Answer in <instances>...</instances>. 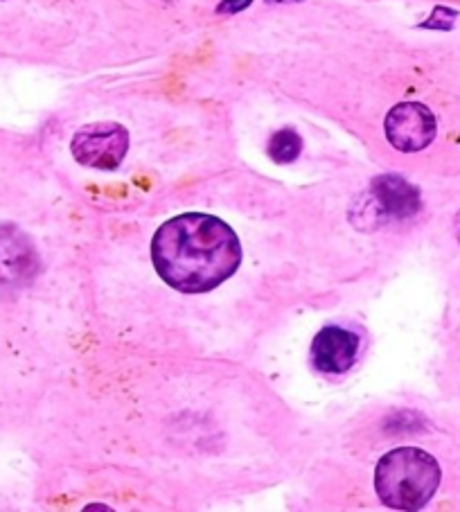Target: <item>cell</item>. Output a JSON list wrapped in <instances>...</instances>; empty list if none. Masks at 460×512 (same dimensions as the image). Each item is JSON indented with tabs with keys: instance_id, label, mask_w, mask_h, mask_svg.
<instances>
[{
	"instance_id": "1",
	"label": "cell",
	"mask_w": 460,
	"mask_h": 512,
	"mask_svg": "<svg viewBox=\"0 0 460 512\" xmlns=\"http://www.w3.org/2000/svg\"><path fill=\"white\" fill-rule=\"evenodd\" d=\"M152 260L167 285L183 294L217 289L242 262V244L233 228L219 217L185 213L158 228Z\"/></svg>"
},
{
	"instance_id": "2",
	"label": "cell",
	"mask_w": 460,
	"mask_h": 512,
	"mask_svg": "<svg viewBox=\"0 0 460 512\" xmlns=\"http://www.w3.org/2000/svg\"><path fill=\"white\" fill-rule=\"evenodd\" d=\"M440 465L418 447H397L379 458L375 492L386 508L420 510L440 485Z\"/></svg>"
},
{
	"instance_id": "3",
	"label": "cell",
	"mask_w": 460,
	"mask_h": 512,
	"mask_svg": "<svg viewBox=\"0 0 460 512\" xmlns=\"http://www.w3.org/2000/svg\"><path fill=\"white\" fill-rule=\"evenodd\" d=\"M420 190L409 183L404 176L382 174L370 185V194L366 201L357 206L359 219L355 224H364V228H377L384 222H397V219H409L420 210Z\"/></svg>"
},
{
	"instance_id": "4",
	"label": "cell",
	"mask_w": 460,
	"mask_h": 512,
	"mask_svg": "<svg viewBox=\"0 0 460 512\" xmlns=\"http://www.w3.org/2000/svg\"><path fill=\"white\" fill-rule=\"evenodd\" d=\"M70 152L86 167L118 170L129 152V131L118 122H95L77 131Z\"/></svg>"
},
{
	"instance_id": "5",
	"label": "cell",
	"mask_w": 460,
	"mask_h": 512,
	"mask_svg": "<svg viewBox=\"0 0 460 512\" xmlns=\"http://www.w3.org/2000/svg\"><path fill=\"white\" fill-rule=\"evenodd\" d=\"M386 138L395 149L404 154L422 152L436 138V116L420 102H402L388 111L386 122Z\"/></svg>"
},
{
	"instance_id": "6",
	"label": "cell",
	"mask_w": 460,
	"mask_h": 512,
	"mask_svg": "<svg viewBox=\"0 0 460 512\" xmlns=\"http://www.w3.org/2000/svg\"><path fill=\"white\" fill-rule=\"evenodd\" d=\"M39 267V255L28 237L12 226H0V287L28 285Z\"/></svg>"
},
{
	"instance_id": "7",
	"label": "cell",
	"mask_w": 460,
	"mask_h": 512,
	"mask_svg": "<svg viewBox=\"0 0 460 512\" xmlns=\"http://www.w3.org/2000/svg\"><path fill=\"white\" fill-rule=\"evenodd\" d=\"M359 339L355 332L330 325L316 334L312 343L314 366L327 375H343L357 364Z\"/></svg>"
},
{
	"instance_id": "8",
	"label": "cell",
	"mask_w": 460,
	"mask_h": 512,
	"mask_svg": "<svg viewBox=\"0 0 460 512\" xmlns=\"http://www.w3.org/2000/svg\"><path fill=\"white\" fill-rule=\"evenodd\" d=\"M303 152V138L294 129H280L269 140V156L276 163H294Z\"/></svg>"
},
{
	"instance_id": "9",
	"label": "cell",
	"mask_w": 460,
	"mask_h": 512,
	"mask_svg": "<svg viewBox=\"0 0 460 512\" xmlns=\"http://www.w3.org/2000/svg\"><path fill=\"white\" fill-rule=\"evenodd\" d=\"M253 3V0H221L217 7V14H237L246 10Z\"/></svg>"
},
{
	"instance_id": "10",
	"label": "cell",
	"mask_w": 460,
	"mask_h": 512,
	"mask_svg": "<svg viewBox=\"0 0 460 512\" xmlns=\"http://www.w3.org/2000/svg\"><path fill=\"white\" fill-rule=\"evenodd\" d=\"M456 237H458V242H460V215L456 217Z\"/></svg>"
},
{
	"instance_id": "11",
	"label": "cell",
	"mask_w": 460,
	"mask_h": 512,
	"mask_svg": "<svg viewBox=\"0 0 460 512\" xmlns=\"http://www.w3.org/2000/svg\"><path fill=\"white\" fill-rule=\"evenodd\" d=\"M269 3H300V0H269Z\"/></svg>"
}]
</instances>
